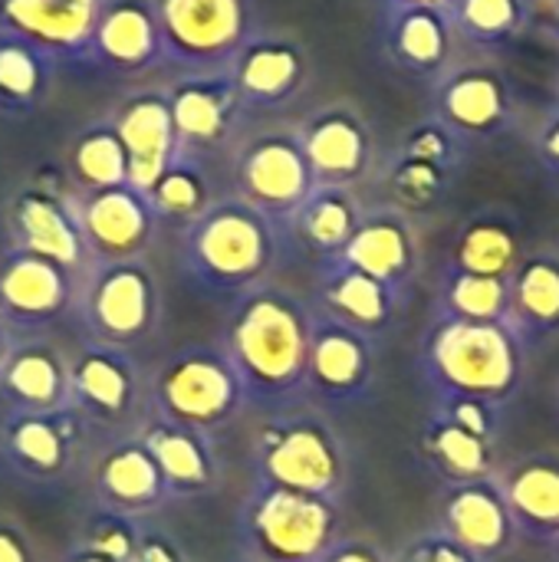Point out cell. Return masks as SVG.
<instances>
[{"label":"cell","instance_id":"c3c4849f","mask_svg":"<svg viewBox=\"0 0 559 562\" xmlns=\"http://www.w3.org/2000/svg\"><path fill=\"white\" fill-rule=\"evenodd\" d=\"M56 562H112V560H102V557H92V553H82V550H72V547H66V550L59 553V560Z\"/></svg>","mask_w":559,"mask_h":562},{"label":"cell","instance_id":"7dc6e473","mask_svg":"<svg viewBox=\"0 0 559 562\" xmlns=\"http://www.w3.org/2000/svg\"><path fill=\"white\" fill-rule=\"evenodd\" d=\"M540 145H544L547 158H550L554 165H559V119L544 132V142H540Z\"/></svg>","mask_w":559,"mask_h":562},{"label":"cell","instance_id":"9c48e42d","mask_svg":"<svg viewBox=\"0 0 559 562\" xmlns=\"http://www.w3.org/2000/svg\"><path fill=\"white\" fill-rule=\"evenodd\" d=\"M92 428L72 408L16 412L0 418V468L36 491L66 487L89 458Z\"/></svg>","mask_w":559,"mask_h":562},{"label":"cell","instance_id":"603a6c76","mask_svg":"<svg viewBox=\"0 0 559 562\" xmlns=\"http://www.w3.org/2000/svg\"><path fill=\"white\" fill-rule=\"evenodd\" d=\"M300 145L316 184L349 188L369 168V132L349 105H326L300 125Z\"/></svg>","mask_w":559,"mask_h":562},{"label":"cell","instance_id":"30bf717a","mask_svg":"<svg viewBox=\"0 0 559 562\" xmlns=\"http://www.w3.org/2000/svg\"><path fill=\"white\" fill-rule=\"evenodd\" d=\"M145 389L148 369L128 349L82 339L69 356V408L92 431H109L112 438L135 435L148 415Z\"/></svg>","mask_w":559,"mask_h":562},{"label":"cell","instance_id":"f6af8a7d","mask_svg":"<svg viewBox=\"0 0 559 562\" xmlns=\"http://www.w3.org/2000/svg\"><path fill=\"white\" fill-rule=\"evenodd\" d=\"M16 342H20V333L0 316V375H3V366H7V359L13 356V349H16Z\"/></svg>","mask_w":559,"mask_h":562},{"label":"cell","instance_id":"ba28073f","mask_svg":"<svg viewBox=\"0 0 559 562\" xmlns=\"http://www.w3.org/2000/svg\"><path fill=\"white\" fill-rule=\"evenodd\" d=\"M161 69L227 72L237 49L260 30L257 0H152Z\"/></svg>","mask_w":559,"mask_h":562},{"label":"cell","instance_id":"8fae6325","mask_svg":"<svg viewBox=\"0 0 559 562\" xmlns=\"http://www.w3.org/2000/svg\"><path fill=\"white\" fill-rule=\"evenodd\" d=\"M231 194L244 198L287 231L290 217L316 188L297 125H270L241 135L231 151Z\"/></svg>","mask_w":559,"mask_h":562},{"label":"cell","instance_id":"3957f363","mask_svg":"<svg viewBox=\"0 0 559 562\" xmlns=\"http://www.w3.org/2000/svg\"><path fill=\"white\" fill-rule=\"evenodd\" d=\"M250 481L339 501L349 484V451L316 412H270L250 438Z\"/></svg>","mask_w":559,"mask_h":562},{"label":"cell","instance_id":"7bdbcfd3","mask_svg":"<svg viewBox=\"0 0 559 562\" xmlns=\"http://www.w3.org/2000/svg\"><path fill=\"white\" fill-rule=\"evenodd\" d=\"M0 562H43L36 537L7 514H0Z\"/></svg>","mask_w":559,"mask_h":562},{"label":"cell","instance_id":"52a82bcc","mask_svg":"<svg viewBox=\"0 0 559 562\" xmlns=\"http://www.w3.org/2000/svg\"><path fill=\"white\" fill-rule=\"evenodd\" d=\"M425 375L451 398L501 402L521 379V333L514 323L448 319L425 346Z\"/></svg>","mask_w":559,"mask_h":562},{"label":"cell","instance_id":"277c9868","mask_svg":"<svg viewBox=\"0 0 559 562\" xmlns=\"http://www.w3.org/2000/svg\"><path fill=\"white\" fill-rule=\"evenodd\" d=\"M148 415L171 425L224 435L247 412L244 389L221 349V342H185L165 352L148 369L145 389Z\"/></svg>","mask_w":559,"mask_h":562},{"label":"cell","instance_id":"2e32d148","mask_svg":"<svg viewBox=\"0 0 559 562\" xmlns=\"http://www.w3.org/2000/svg\"><path fill=\"white\" fill-rule=\"evenodd\" d=\"M89 501L102 514L128 520H155L168 504L165 477L135 435L109 438L89 468Z\"/></svg>","mask_w":559,"mask_h":562},{"label":"cell","instance_id":"b9f144b4","mask_svg":"<svg viewBox=\"0 0 559 562\" xmlns=\"http://www.w3.org/2000/svg\"><path fill=\"white\" fill-rule=\"evenodd\" d=\"M132 562H188V553L171 530L158 527L155 520H142V533H138Z\"/></svg>","mask_w":559,"mask_h":562},{"label":"cell","instance_id":"f907efd6","mask_svg":"<svg viewBox=\"0 0 559 562\" xmlns=\"http://www.w3.org/2000/svg\"><path fill=\"white\" fill-rule=\"evenodd\" d=\"M557 562H559V543H557Z\"/></svg>","mask_w":559,"mask_h":562},{"label":"cell","instance_id":"f1b7e54d","mask_svg":"<svg viewBox=\"0 0 559 562\" xmlns=\"http://www.w3.org/2000/svg\"><path fill=\"white\" fill-rule=\"evenodd\" d=\"M333 260L356 267L399 293V286L412 273V234L392 214H362L356 234Z\"/></svg>","mask_w":559,"mask_h":562},{"label":"cell","instance_id":"8992f818","mask_svg":"<svg viewBox=\"0 0 559 562\" xmlns=\"http://www.w3.org/2000/svg\"><path fill=\"white\" fill-rule=\"evenodd\" d=\"M339 501L250 481L237 514V547L254 562H320L339 540Z\"/></svg>","mask_w":559,"mask_h":562},{"label":"cell","instance_id":"836d02e7","mask_svg":"<svg viewBox=\"0 0 559 562\" xmlns=\"http://www.w3.org/2000/svg\"><path fill=\"white\" fill-rule=\"evenodd\" d=\"M428 451H432L435 464L445 474H451L458 484L488 477V468H491V445H488V438H481L474 431H465L451 418H445L438 428H432Z\"/></svg>","mask_w":559,"mask_h":562},{"label":"cell","instance_id":"ab89813d","mask_svg":"<svg viewBox=\"0 0 559 562\" xmlns=\"http://www.w3.org/2000/svg\"><path fill=\"white\" fill-rule=\"evenodd\" d=\"M458 20L474 36H501L517 23V0H458Z\"/></svg>","mask_w":559,"mask_h":562},{"label":"cell","instance_id":"5b68a950","mask_svg":"<svg viewBox=\"0 0 559 562\" xmlns=\"http://www.w3.org/2000/svg\"><path fill=\"white\" fill-rule=\"evenodd\" d=\"M72 323L89 342L128 352L148 346L165 323V290L152 260L92 263L79 277Z\"/></svg>","mask_w":559,"mask_h":562},{"label":"cell","instance_id":"ee69618b","mask_svg":"<svg viewBox=\"0 0 559 562\" xmlns=\"http://www.w3.org/2000/svg\"><path fill=\"white\" fill-rule=\"evenodd\" d=\"M320 562H392V560H385V553H382L376 543H369V540H346V537H339V540L323 553V560Z\"/></svg>","mask_w":559,"mask_h":562},{"label":"cell","instance_id":"4fadbf2b","mask_svg":"<svg viewBox=\"0 0 559 562\" xmlns=\"http://www.w3.org/2000/svg\"><path fill=\"white\" fill-rule=\"evenodd\" d=\"M165 92L178 148L208 161L234 151L244 135L247 109L227 72H185L175 76Z\"/></svg>","mask_w":559,"mask_h":562},{"label":"cell","instance_id":"9a60e30c","mask_svg":"<svg viewBox=\"0 0 559 562\" xmlns=\"http://www.w3.org/2000/svg\"><path fill=\"white\" fill-rule=\"evenodd\" d=\"M72 204L92 263L148 257L161 237L152 198L132 181L105 191H72Z\"/></svg>","mask_w":559,"mask_h":562},{"label":"cell","instance_id":"4dcf8cb0","mask_svg":"<svg viewBox=\"0 0 559 562\" xmlns=\"http://www.w3.org/2000/svg\"><path fill=\"white\" fill-rule=\"evenodd\" d=\"M66 181L72 191H105L128 181V155L109 115H96L76 128L66 145Z\"/></svg>","mask_w":559,"mask_h":562},{"label":"cell","instance_id":"d4e9b609","mask_svg":"<svg viewBox=\"0 0 559 562\" xmlns=\"http://www.w3.org/2000/svg\"><path fill=\"white\" fill-rule=\"evenodd\" d=\"M59 59L16 30L0 26V119H33L56 89Z\"/></svg>","mask_w":559,"mask_h":562},{"label":"cell","instance_id":"4316f807","mask_svg":"<svg viewBox=\"0 0 559 562\" xmlns=\"http://www.w3.org/2000/svg\"><path fill=\"white\" fill-rule=\"evenodd\" d=\"M517 530L559 537V454H527L494 477Z\"/></svg>","mask_w":559,"mask_h":562},{"label":"cell","instance_id":"83f0119b","mask_svg":"<svg viewBox=\"0 0 559 562\" xmlns=\"http://www.w3.org/2000/svg\"><path fill=\"white\" fill-rule=\"evenodd\" d=\"M445 530L481 560L497 557L517 533L514 517L494 477L465 481L455 487V494L448 497V510H445Z\"/></svg>","mask_w":559,"mask_h":562},{"label":"cell","instance_id":"74e56055","mask_svg":"<svg viewBox=\"0 0 559 562\" xmlns=\"http://www.w3.org/2000/svg\"><path fill=\"white\" fill-rule=\"evenodd\" d=\"M138 533H142V524L138 520L92 510L89 520L76 530V537H72L69 547L72 550H82V553H92V557H102V560L132 562L135 547H138Z\"/></svg>","mask_w":559,"mask_h":562},{"label":"cell","instance_id":"ffe728a7","mask_svg":"<svg viewBox=\"0 0 559 562\" xmlns=\"http://www.w3.org/2000/svg\"><path fill=\"white\" fill-rule=\"evenodd\" d=\"M135 438L155 458L171 501H201L221 491L224 458H221L217 438L185 428V425H171L155 415L142 418V425L135 428Z\"/></svg>","mask_w":559,"mask_h":562},{"label":"cell","instance_id":"5bb4252c","mask_svg":"<svg viewBox=\"0 0 559 562\" xmlns=\"http://www.w3.org/2000/svg\"><path fill=\"white\" fill-rule=\"evenodd\" d=\"M79 277L16 247L0 250V316L20 336H43L49 326L72 319Z\"/></svg>","mask_w":559,"mask_h":562},{"label":"cell","instance_id":"ac0fdd59","mask_svg":"<svg viewBox=\"0 0 559 562\" xmlns=\"http://www.w3.org/2000/svg\"><path fill=\"white\" fill-rule=\"evenodd\" d=\"M227 76L247 109L254 112H277L290 105L306 79H310V56L300 40L273 30H257L227 66Z\"/></svg>","mask_w":559,"mask_h":562},{"label":"cell","instance_id":"7a4b0ae2","mask_svg":"<svg viewBox=\"0 0 559 562\" xmlns=\"http://www.w3.org/2000/svg\"><path fill=\"white\" fill-rule=\"evenodd\" d=\"M283 254V227L237 194H217L211 207L178 231V273L208 300H237L270 283Z\"/></svg>","mask_w":559,"mask_h":562},{"label":"cell","instance_id":"60d3db41","mask_svg":"<svg viewBox=\"0 0 559 562\" xmlns=\"http://www.w3.org/2000/svg\"><path fill=\"white\" fill-rule=\"evenodd\" d=\"M392 562H488L458 543L448 530H432L409 540Z\"/></svg>","mask_w":559,"mask_h":562},{"label":"cell","instance_id":"d6986e66","mask_svg":"<svg viewBox=\"0 0 559 562\" xmlns=\"http://www.w3.org/2000/svg\"><path fill=\"white\" fill-rule=\"evenodd\" d=\"M86 69L115 76V79H138L161 69V36L155 20L152 0H102Z\"/></svg>","mask_w":559,"mask_h":562},{"label":"cell","instance_id":"d590c367","mask_svg":"<svg viewBox=\"0 0 559 562\" xmlns=\"http://www.w3.org/2000/svg\"><path fill=\"white\" fill-rule=\"evenodd\" d=\"M458 270L481 277H514L517 240L501 224H474L458 240Z\"/></svg>","mask_w":559,"mask_h":562},{"label":"cell","instance_id":"d6a6232c","mask_svg":"<svg viewBox=\"0 0 559 562\" xmlns=\"http://www.w3.org/2000/svg\"><path fill=\"white\" fill-rule=\"evenodd\" d=\"M511 323L524 333H554L559 329V263L530 260L511 277Z\"/></svg>","mask_w":559,"mask_h":562},{"label":"cell","instance_id":"681fc988","mask_svg":"<svg viewBox=\"0 0 559 562\" xmlns=\"http://www.w3.org/2000/svg\"><path fill=\"white\" fill-rule=\"evenodd\" d=\"M221 562H254V560H250V557H244V553L237 550L234 557H227V560H221Z\"/></svg>","mask_w":559,"mask_h":562},{"label":"cell","instance_id":"e0dca14e","mask_svg":"<svg viewBox=\"0 0 559 562\" xmlns=\"http://www.w3.org/2000/svg\"><path fill=\"white\" fill-rule=\"evenodd\" d=\"M372 382H376L372 336L313 310L306 392L323 405L349 408L369 395Z\"/></svg>","mask_w":559,"mask_h":562},{"label":"cell","instance_id":"6da1fadb","mask_svg":"<svg viewBox=\"0 0 559 562\" xmlns=\"http://www.w3.org/2000/svg\"><path fill=\"white\" fill-rule=\"evenodd\" d=\"M313 303L300 293L264 283L237 300L221 326V349L244 389L247 408L283 412L306 395Z\"/></svg>","mask_w":559,"mask_h":562},{"label":"cell","instance_id":"8d00e7d4","mask_svg":"<svg viewBox=\"0 0 559 562\" xmlns=\"http://www.w3.org/2000/svg\"><path fill=\"white\" fill-rule=\"evenodd\" d=\"M441 102H445V112H448V119L455 125H465V128H474V132L494 125L501 109H504L501 86L488 72H465V76H458L445 89Z\"/></svg>","mask_w":559,"mask_h":562},{"label":"cell","instance_id":"f35d334b","mask_svg":"<svg viewBox=\"0 0 559 562\" xmlns=\"http://www.w3.org/2000/svg\"><path fill=\"white\" fill-rule=\"evenodd\" d=\"M392 46L409 66H435L445 56V26L435 10H399Z\"/></svg>","mask_w":559,"mask_h":562},{"label":"cell","instance_id":"f546056e","mask_svg":"<svg viewBox=\"0 0 559 562\" xmlns=\"http://www.w3.org/2000/svg\"><path fill=\"white\" fill-rule=\"evenodd\" d=\"M359 221H362V211L349 188L316 184L310 191V198L300 204V211L290 217L287 231L323 263V260H333L343 254V247L356 234Z\"/></svg>","mask_w":559,"mask_h":562},{"label":"cell","instance_id":"bcb514c9","mask_svg":"<svg viewBox=\"0 0 559 562\" xmlns=\"http://www.w3.org/2000/svg\"><path fill=\"white\" fill-rule=\"evenodd\" d=\"M395 3V10H445V7H451V3H458V0H392Z\"/></svg>","mask_w":559,"mask_h":562},{"label":"cell","instance_id":"1f68e13d","mask_svg":"<svg viewBox=\"0 0 559 562\" xmlns=\"http://www.w3.org/2000/svg\"><path fill=\"white\" fill-rule=\"evenodd\" d=\"M152 198V207L161 221V227H188L194 217H201L214 194L211 181V161L201 155H191L185 148L175 151V158L165 165V171L155 178V184L145 191Z\"/></svg>","mask_w":559,"mask_h":562},{"label":"cell","instance_id":"7402d4cb","mask_svg":"<svg viewBox=\"0 0 559 562\" xmlns=\"http://www.w3.org/2000/svg\"><path fill=\"white\" fill-rule=\"evenodd\" d=\"M102 0H0V26L49 49L59 66L86 69Z\"/></svg>","mask_w":559,"mask_h":562},{"label":"cell","instance_id":"cb8c5ba5","mask_svg":"<svg viewBox=\"0 0 559 562\" xmlns=\"http://www.w3.org/2000/svg\"><path fill=\"white\" fill-rule=\"evenodd\" d=\"M0 402L16 412L69 408V356L43 336H20L0 375Z\"/></svg>","mask_w":559,"mask_h":562},{"label":"cell","instance_id":"e575fe53","mask_svg":"<svg viewBox=\"0 0 559 562\" xmlns=\"http://www.w3.org/2000/svg\"><path fill=\"white\" fill-rule=\"evenodd\" d=\"M448 306L455 319L511 323V277H481L458 270L448 286Z\"/></svg>","mask_w":559,"mask_h":562},{"label":"cell","instance_id":"484cf974","mask_svg":"<svg viewBox=\"0 0 559 562\" xmlns=\"http://www.w3.org/2000/svg\"><path fill=\"white\" fill-rule=\"evenodd\" d=\"M316 313L339 319L366 336H376L385 329L395 310V290L385 283L372 280L369 273L346 267L339 260L320 263V280H316Z\"/></svg>","mask_w":559,"mask_h":562},{"label":"cell","instance_id":"7c38bea8","mask_svg":"<svg viewBox=\"0 0 559 562\" xmlns=\"http://www.w3.org/2000/svg\"><path fill=\"white\" fill-rule=\"evenodd\" d=\"M0 227L7 237L3 247L56 260L76 277H82L92 267L66 175L33 178L20 184L0 207Z\"/></svg>","mask_w":559,"mask_h":562},{"label":"cell","instance_id":"44dd1931","mask_svg":"<svg viewBox=\"0 0 559 562\" xmlns=\"http://www.w3.org/2000/svg\"><path fill=\"white\" fill-rule=\"evenodd\" d=\"M128 155V181L142 191L155 184L165 165L178 151L171 105L165 86H135L115 99L105 112Z\"/></svg>","mask_w":559,"mask_h":562}]
</instances>
